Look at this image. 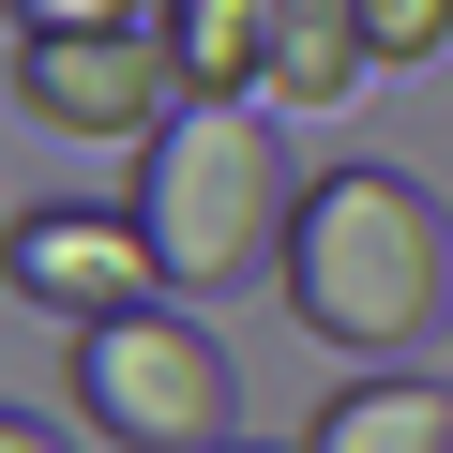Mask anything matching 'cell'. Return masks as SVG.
Listing matches in <instances>:
<instances>
[{"mask_svg":"<svg viewBox=\"0 0 453 453\" xmlns=\"http://www.w3.org/2000/svg\"><path fill=\"white\" fill-rule=\"evenodd\" d=\"M273 273H288V318L378 378L453 318V226H438V196L408 166H318Z\"/></svg>","mask_w":453,"mask_h":453,"instance_id":"1","label":"cell"},{"mask_svg":"<svg viewBox=\"0 0 453 453\" xmlns=\"http://www.w3.org/2000/svg\"><path fill=\"white\" fill-rule=\"evenodd\" d=\"M288 211H303V181H288V136L257 91H196L136 151V226H151L166 288H242L257 257H288Z\"/></svg>","mask_w":453,"mask_h":453,"instance_id":"2","label":"cell"},{"mask_svg":"<svg viewBox=\"0 0 453 453\" xmlns=\"http://www.w3.org/2000/svg\"><path fill=\"white\" fill-rule=\"evenodd\" d=\"M61 393H76L121 453H226V348H211L181 303L91 318V333L61 348Z\"/></svg>","mask_w":453,"mask_h":453,"instance_id":"3","label":"cell"},{"mask_svg":"<svg viewBox=\"0 0 453 453\" xmlns=\"http://www.w3.org/2000/svg\"><path fill=\"white\" fill-rule=\"evenodd\" d=\"M16 106L46 136H136L151 151L196 106V76H181L166 31H16Z\"/></svg>","mask_w":453,"mask_h":453,"instance_id":"4","label":"cell"},{"mask_svg":"<svg viewBox=\"0 0 453 453\" xmlns=\"http://www.w3.org/2000/svg\"><path fill=\"white\" fill-rule=\"evenodd\" d=\"M0 288H16L31 318H61V333H91V318H136V303L166 288V257H151L136 211L46 196V211H16V242H0Z\"/></svg>","mask_w":453,"mask_h":453,"instance_id":"5","label":"cell"},{"mask_svg":"<svg viewBox=\"0 0 453 453\" xmlns=\"http://www.w3.org/2000/svg\"><path fill=\"white\" fill-rule=\"evenodd\" d=\"M303 453H453V378H348L318 423H303Z\"/></svg>","mask_w":453,"mask_h":453,"instance_id":"6","label":"cell"},{"mask_svg":"<svg viewBox=\"0 0 453 453\" xmlns=\"http://www.w3.org/2000/svg\"><path fill=\"white\" fill-rule=\"evenodd\" d=\"M378 61H363V0H273V91L257 106H348Z\"/></svg>","mask_w":453,"mask_h":453,"instance_id":"7","label":"cell"},{"mask_svg":"<svg viewBox=\"0 0 453 453\" xmlns=\"http://www.w3.org/2000/svg\"><path fill=\"white\" fill-rule=\"evenodd\" d=\"M166 46L196 91H273V0H166Z\"/></svg>","mask_w":453,"mask_h":453,"instance_id":"8","label":"cell"},{"mask_svg":"<svg viewBox=\"0 0 453 453\" xmlns=\"http://www.w3.org/2000/svg\"><path fill=\"white\" fill-rule=\"evenodd\" d=\"M363 61H378V76L453 61V0H363Z\"/></svg>","mask_w":453,"mask_h":453,"instance_id":"9","label":"cell"},{"mask_svg":"<svg viewBox=\"0 0 453 453\" xmlns=\"http://www.w3.org/2000/svg\"><path fill=\"white\" fill-rule=\"evenodd\" d=\"M16 31H166V0H16Z\"/></svg>","mask_w":453,"mask_h":453,"instance_id":"10","label":"cell"},{"mask_svg":"<svg viewBox=\"0 0 453 453\" xmlns=\"http://www.w3.org/2000/svg\"><path fill=\"white\" fill-rule=\"evenodd\" d=\"M0 453H61V438H46V423H31V408H0Z\"/></svg>","mask_w":453,"mask_h":453,"instance_id":"11","label":"cell"}]
</instances>
